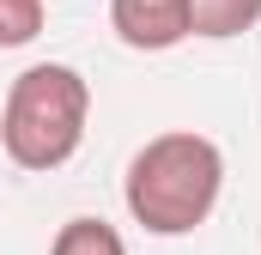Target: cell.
Wrapping results in <instances>:
<instances>
[{"label": "cell", "mask_w": 261, "mask_h": 255, "mask_svg": "<svg viewBox=\"0 0 261 255\" xmlns=\"http://www.w3.org/2000/svg\"><path fill=\"white\" fill-rule=\"evenodd\" d=\"M225 194V152L195 128H164L128 158L122 200L146 237H189Z\"/></svg>", "instance_id": "obj_1"}, {"label": "cell", "mask_w": 261, "mask_h": 255, "mask_svg": "<svg viewBox=\"0 0 261 255\" xmlns=\"http://www.w3.org/2000/svg\"><path fill=\"white\" fill-rule=\"evenodd\" d=\"M85 122H91V85H85V73L67 67V61H37L6 85L0 152L18 170L49 176V170H61V164L79 158Z\"/></svg>", "instance_id": "obj_2"}, {"label": "cell", "mask_w": 261, "mask_h": 255, "mask_svg": "<svg viewBox=\"0 0 261 255\" xmlns=\"http://www.w3.org/2000/svg\"><path fill=\"white\" fill-rule=\"evenodd\" d=\"M116 37L140 55H164L189 43V0H110Z\"/></svg>", "instance_id": "obj_3"}, {"label": "cell", "mask_w": 261, "mask_h": 255, "mask_svg": "<svg viewBox=\"0 0 261 255\" xmlns=\"http://www.w3.org/2000/svg\"><path fill=\"white\" fill-rule=\"evenodd\" d=\"M261 24V0H189V37L225 43Z\"/></svg>", "instance_id": "obj_4"}, {"label": "cell", "mask_w": 261, "mask_h": 255, "mask_svg": "<svg viewBox=\"0 0 261 255\" xmlns=\"http://www.w3.org/2000/svg\"><path fill=\"white\" fill-rule=\"evenodd\" d=\"M49 255H128V243H122V231H116L110 219L79 213V219H67L61 231H55Z\"/></svg>", "instance_id": "obj_5"}, {"label": "cell", "mask_w": 261, "mask_h": 255, "mask_svg": "<svg viewBox=\"0 0 261 255\" xmlns=\"http://www.w3.org/2000/svg\"><path fill=\"white\" fill-rule=\"evenodd\" d=\"M43 37V0H0V49H24Z\"/></svg>", "instance_id": "obj_6"}]
</instances>
